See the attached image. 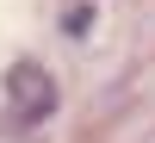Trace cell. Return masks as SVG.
<instances>
[{
  "mask_svg": "<svg viewBox=\"0 0 155 143\" xmlns=\"http://www.w3.org/2000/svg\"><path fill=\"white\" fill-rule=\"evenodd\" d=\"M6 94H12V112L19 118H50V106H56V81L37 62H12L6 69Z\"/></svg>",
  "mask_w": 155,
  "mask_h": 143,
  "instance_id": "obj_1",
  "label": "cell"
}]
</instances>
